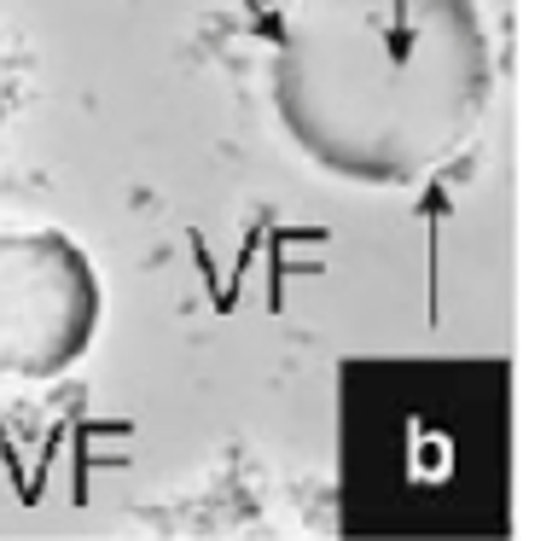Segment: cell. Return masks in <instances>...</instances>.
Wrapping results in <instances>:
<instances>
[{
  "instance_id": "7a4b0ae2",
  "label": "cell",
  "mask_w": 558,
  "mask_h": 541,
  "mask_svg": "<svg viewBox=\"0 0 558 541\" xmlns=\"http://www.w3.org/2000/svg\"><path fill=\"white\" fill-rule=\"evenodd\" d=\"M105 326V279L64 227H0V384H59Z\"/></svg>"
},
{
  "instance_id": "6da1fadb",
  "label": "cell",
  "mask_w": 558,
  "mask_h": 541,
  "mask_svg": "<svg viewBox=\"0 0 558 541\" xmlns=\"http://www.w3.org/2000/svg\"><path fill=\"white\" fill-rule=\"evenodd\" d=\"M268 105L291 152L331 181L425 187L488 122L495 29L477 0H286Z\"/></svg>"
}]
</instances>
